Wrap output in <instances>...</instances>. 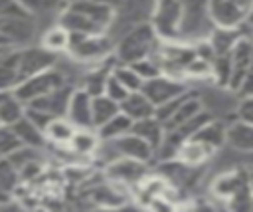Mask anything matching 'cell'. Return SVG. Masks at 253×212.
I'll return each mask as SVG.
<instances>
[{
    "label": "cell",
    "mask_w": 253,
    "mask_h": 212,
    "mask_svg": "<svg viewBox=\"0 0 253 212\" xmlns=\"http://www.w3.org/2000/svg\"><path fill=\"white\" fill-rule=\"evenodd\" d=\"M115 8L91 0H67L57 12L55 22L67 28L71 34L95 36L109 34L113 24Z\"/></svg>",
    "instance_id": "cell-1"
},
{
    "label": "cell",
    "mask_w": 253,
    "mask_h": 212,
    "mask_svg": "<svg viewBox=\"0 0 253 212\" xmlns=\"http://www.w3.org/2000/svg\"><path fill=\"white\" fill-rule=\"evenodd\" d=\"M160 38L152 30L150 22L136 24L115 38L113 44V61L115 63H134L154 53Z\"/></svg>",
    "instance_id": "cell-2"
},
{
    "label": "cell",
    "mask_w": 253,
    "mask_h": 212,
    "mask_svg": "<svg viewBox=\"0 0 253 212\" xmlns=\"http://www.w3.org/2000/svg\"><path fill=\"white\" fill-rule=\"evenodd\" d=\"M113 44L115 40L109 34H95V36L71 34L67 55L81 65H95L113 57Z\"/></svg>",
    "instance_id": "cell-3"
},
{
    "label": "cell",
    "mask_w": 253,
    "mask_h": 212,
    "mask_svg": "<svg viewBox=\"0 0 253 212\" xmlns=\"http://www.w3.org/2000/svg\"><path fill=\"white\" fill-rule=\"evenodd\" d=\"M182 8L178 42L196 44L208 38L213 24L208 16V0H178Z\"/></svg>",
    "instance_id": "cell-4"
},
{
    "label": "cell",
    "mask_w": 253,
    "mask_h": 212,
    "mask_svg": "<svg viewBox=\"0 0 253 212\" xmlns=\"http://www.w3.org/2000/svg\"><path fill=\"white\" fill-rule=\"evenodd\" d=\"M95 155L105 157L107 162L113 160V159H119V157L134 159V160H140V162H146V164L150 160H154V149L130 131L121 135V137H115L111 141H99V147H97Z\"/></svg>",
    "instance_id": "cell-5"
},
{
    "label": "cell",
    "mask_w": 253,
    "mask_h": 212,
    "mask_svg": "<svg viewBox=\"0 0 253 212\" xmlns=\"http://www.w3.org/2000/svg\"><path fill=\"white\" fill-rule=\"evenodd\" d=\"M57 61H59V59H57ZM63 83H73V81L67 77V73H65L63 69H59V63H55L53 67H47V69H43V71H38V73L30 75V77L22 79V81L14 87L12 93L26 105V103H30V101H34V99H38V97L49 93L51 89H55V87H59V85H63ZM73 85H75V83H73Z\"/></svg>",
    "instance_id": "cell-6"
},
{
    "label": "cell",
    "mask_w": 253,
    "mask_h": 212,
    "mask_svg": "<svg viewBox=\"0 0 253 212\" xmlns=\"http://www.w3.org/2000/svg\"><path fill=\"white\" fill-rule=\"evenodd\" d=\"M229 61H231V71H229V81L227 89L233 91L237 97L239 95H251V38L249 34H243L235 46L229 52Z\"/></svg>",
    "instance_id": "cell-7"
},
{
    "label": "cell",
    "mask_w": 253,
    "mask_h": 212,
    "mask_svg": "<svg viewBox=\"0 0 253 212\" xmlns=\"http://www.w3.org/2000/svg\"><path fill=\"white\" fill-rule=\"evenodd\" d=\"M253 0H208V16L215 28H243L249 24Z\"/></svg>",
    "instance_id": "cell-8"
},
{
    "label": "cell",
    "mask_w": 253,
    "mask_h": 212,
    "mask_svg": "<svg viewBox=\"0 0 253 212\" xmlns=\"http://www.w3.org/2000/svg\"><path fill=\"white\" fill-rule=\"evenodd\" d=\"M182 8L178 0H154L150 26L160 40H178Z\"/></svg>",
    "instance_id": "cell-9"
},
{
    "label": "cell",
    "mask_w": 253,
    "mask_h": 212,
    "mask_svg": "<svg viewBox=\"0 0 253 212\" xmlns=\"http://www.w3.org/2000/svg\"><path fill=\"white\" fill-rule=\"evenodd\" d=\"M38 18L32 14H20L0 20V34L10 42L12 48H22L38 38Z\"/></svg>",
    "instance_id": "cell-10"
},
{
    "label": "cell",
    "mask_w": 253,
    "mask_h": 212,
    "mask_svg": "<svg viewBox=\"0 0 253 212\" xmlns=\"http://www.w3.org/2000/svg\"><path fill=\"white\" fill-rule=\"evenodd\" d=\"M140 91L156 107V105H160V103H164V101H168L172 97H178V95L190 91V89H188V85H186L184 79H178V77H170L166 73H160L156 77H150V79L142 81Z\"/></svg>",
    "instance_id": "cell-11"
},
{
    "label": "cell",
    "mask_w": 253,
    "mask_h": 212,
    "mask_svg": "<svg viewBox=\"0 0 253 212\" xmlns=\"http://www.w3.org/2000/svg\"><path fill=\"white\" fill-rule=\"evenodd\" d=\"M18 52V69H20V77L26 79L38 71H43L47 67H53L59 59V55L43 50L38 44H28L22 48H16Z\"/></svg>",
    "instance_id": "cell-12"
},
{
    "label": "cell",
    "mask_w": 253,
    "mask_h": 212,
    "mask_svg": "<svg viewBox=\"0 0 253 212\" xmlns=\"http://www.w3.org/2000/svg\"><path fill=\"white\" fill-rule=\"evenodd\" d=\"M73 83H63L55 89H51L49 93L26 103V107H32V109H38L49 117H61L65 115V109H67V101H69V95L73 91Z\"/></svg>",
    "instance_id": "cell-13"
},
{
    "label": "cell",
    "mask_w": 253,
    "mask_h": 212,
    "mask_svg": "<svg viewBox=\"0 0 253 212\" xmlns=\"http://www.w3.org/2000/svg\"><path fill=\"white\" fill-rule=\"evenodd\" d=\"M91 97L83 87L75 85L69 101H67V109H65V117L77 127V129H93L91 123Z\"/></svg>",
    "instance_id": "cell-14"
},
{
    "label": "cell",
    "mask_w": 253,
    "mask_h": 212,
    "mask_svg": "<svg viewBox=\"0 0 253 212\" xmlns=\"http://www.w3.org/2000/svg\"><path fill=\"white\" fill-rule=\"evenodd\" d=\"M107 174L111 180L115 182H125V184H134V182H140L146 174V162H140V160H134V159H125V157H119V159H113L107 162Z\"/></svg>",
    "instance_id": "cell-15"
},
{
    "label": "cell",
    "mask_w": 253,
    "mask_h": 212,
    "mask_svg": "<svg viewBox=\"0 0 253 212\" xmlns=\"http://www.w3.org/2000/svg\"><path fill=\"white\" fill-rule=\"evenodd\" d=\"M223 143H227L237 153H251L253 149V123L233 119L223 127Z\"/></svg>",
    "instance_id": "cell-16"
},
{
    "label": "cell",
    "mask_w": 253,
    "mask_h": 212,
    "mask_svg": "<svg viewBox=\"0 0 253 212\" xmlns=\"http://www.w3.org/2000/svg\"><path fill=\"white\" fill-rule=\"evenodd\" d=\"M38 38H40L38 46H42L43 50H47L55 55H61V53H67V48L71 42V32L55 22V24L47 26L43 32H40Z\"/></svg>",
    "instance_id": "cell-17"
},
{
    "label": "cell",
    "mask_w": 253,
    "mask_h": 212,
    "mask_svg": "<svg viewBox=\"0 0 253 212\" xmlns=\"http://www.w3.org/2000/svg\"><path fill=\"white\" fill-rule=\"evenodd\" d=\"M10 129H12L14 137L18 139V143L22 147H32V149H45L47 147L45 137H43V131L38 125H34L26 117V113H24L22 119H18L14 125H10Z\"/></svg>",
    "instance_id": "cell-18"
},
{
    "label": "cell",
    "mask_w": 253,
    "mask_h": 212,
    "mask_svg": "<svg viewBox=\"0 0 253 212\" xmlns=\"http://www.w3.org/2000/svg\"><path fill=\"white\" fill-rule=\"evenodd\" d=\"M20 81L22 77L18 69V52L16 48H10L0 53V91L12 93Z\"/></svg>",
    "instance_id": "cell-19"
},
{
    "label": "cell",
    "mask_w": 253,
    "mask_h": 212,
    "mask_svg": "<svg viewBox=\"0 0 253 212\" xmlns=\"http://www.w3.org/2000/svg\"><path fill=\"white\" fill-rule=\"evenodd\" d=\"M119 111L125 113L130 121H138V119L154 115V105L146 99V95L140 89H136L125 95V99L119 103Z\"/></svg>",
    "instance_id": "cell-20"
},
{
    "label": "cell",
    "mask_w": 253,
    "mask_h": 212,
    "mask_svg": "<svg viewBox=\"0 0 253 212\" xmlns=\"http://www.w3.org/2000/svg\"><path fill=\"white\" fill-rule=\"evenodd\" d=\"M75 125L65 117H51L45 127H43V137H45V143L47 145H59V147H65L71 139V135L75 133Z\"/></svg>",
    "instance_id": "cell-21"
},
{
    "label": "cell",
    "mask_w": 253,
    "mask_h": 212,
    "mask_svg": "<svg viewBox=\"0 0 253 212\" xmlns=\"http://www.w3.org/2000/svg\"><path fill=\"white\" fill-rule=\"evenodd\" d=\"M130 133H134L136 137H140L142 141H146L154 149V153H156V149H158V145L162 143V137H164V127H162V123L154 115H150V117L132 121Z\"/></svg>",
    "instance_id": "cell-22"
},
{
    "label": "cell",
    "mask_w": 253,
    "mask_h": 212,
    "mask_svg": "<svg viewBox=\"0 0 253 212\" xmlns=\"http://www.w3.org/2000/svg\"><path fill=\"white\" fill-rule=\"evenodd\" d=\"M65 147L73 155L89 157V155H95V151L99 147V137H97L95 129H75V133L71 135V139Z\"/></svg>",
    "instance_id": "cell-23"
},
{
    "label": "cell",
    "mask_w": 253,
    "mask_h": 212,
    "mask_svg": "<svg viewBox=\"0 0 253 212\" xmlns=\"http://www.w3.org/2000/svg\"><path fill=\"white\" fill-rule=\"evenodd\" d=\"M130 125H132V121L125 115V113H115L111 119H107L103 125H99L97 129H95V133H97V137H99V141H111V139H115V137H121V135H125V133H128L130 131Z\"/></svg>",
    "instance_id": "cell-24"
},
{
    "label": "cell",
    "mask_w": 253,
    "mask_h": 212,
    "mask_svg": "<svg viewBox=\"0 0 253 212\" xmlns=\"http://www.w3.org/2000/svg\"><path fill=\"white\" fill-rule=\"evenodd\" d=\"M115 113H119V103L117 101L109 99L103 93L91 97V123H93V129H97L99 125H103Z\"/></svg>",
    "instance_id": "cell-25"
},
{
    "label": "cell",
    "mask_w": 253,
    "mask_h": 212,
    "mask_svg": "<svg viewBox=\"0 0 253 212\" xmlns=\"http://www.w3.org/2000/svg\"><path fill=\"white\" fill-rule=\"evenodd\" d=\"M26 113V105L14 95V93H6L0 99V125H14L18 119H22Z\"/></svg>",
    "instance_id": "cell-26"
},
{
    "label": "cell",
    "mask_w": 253,
    "mask_h": 212,
    "mask_svg": "<svg viewBox=\"0 0 253 212\" xmlns=\"http://www.w3.org/2000/svg\"><path fill=\"white\" fill-rule=\"evenodd\" d=\"M18 180H20L18 168L12 164L8 157H0V194L10 198L18 186Z\"/></svg>",
    "instance_id": "cell-27"
},
{
    "label": "cell",
    "mask_w": 253,
    "mask_h": 212,
    "mask_svg": "<svg viewBox=\"0 0 253 212\" xmlns=\"http://www.w3.org/2000/svg\"><path fill=\"white\" fill-rule=\"evenodd\" d=\"M111 75H113L126 91H136V89H140V85H142L140 75H138L128 63H115V61H113V65H111Z\"/></svg>",
    "instance_id": "cell-28"
},
{
    "label": "cell",
    "mask_w": 253,
    "mask_h": 212,
    "mask_svg": "<svg viewBox=\"0 0 253 212\" xmlns=\"http://www.w3.org/2000/svg\"><path fill=\"white\" fill-rule=\"evenodd\" d=\"M34 18H42V16H47V14H55L63 8V4L67 0H18Z\"/></svg>",
    "instance_id": "cell-29"
},
{
    "label": "cell",
    "mask_w": 253,
    "mask_h": 212,
    "mask_svg": "<svg viewBox=\"0 0 253 212\" xmlns=\"http://www.w3.org/2000/svg\"><path fill=\"white\" fill-rule=\"evenodd\" d=\"M138 75H140V79L142 81H146V79H150V77H156V75H160L162 71H160V65H158V61L154 59V55H148V57H144V59H138V61H134V63H128Z\"/></svg>",
    "instance_id": "cell-30"
},
{
    "label": "cell",
    "mask_w": 253,
    "mask_h": 212,
    "mask_svg": "<svg viewBox=\"0 0 253 212\" xmlns=\"http://www.w3.org/2000/svg\"><path fill=\"white\" fill-rule=\"evenodd\" d=\"M20 147L18 139L14 137L12 129L6 125H0V157H8L10 153H14Z\"/></svg>",
    "instance_id": "cell-31"
},
{
    "label": "cell",
    "mask_w": 253,
    "mask_h": 212,
    "mask_svg": "<svg viewBox=\"0 0 253 212\" xmlns=\"http://www.w3.org/2000/svg\"><path fill=\"white\" fill-rule=\"evenodd\" d=\"M235 119H241L245 123H253V97L251 95H239L237 97Z\"/></svg>",
    "instance_id": "cell-32"
},
{
    "label": "cell",
    "mask_w": 253,
    "mask_h": 212,
    "mask_svg": "<svg viewBox=\"0 0 253 212\" xmlns=\"http://www.w3.org/2000/svg\"><path fill=\"white\" fill-rule=\"evenodd\" d=\"M128 91L111 75V71H109V77H107V81H105V85H103V95H107L109 99H113V101H117V103H121L123 99H125V95H126Z\"/></svg>",
    "instance_id": "cell-33"
},
{
    "label": "cell",
    "mask_w": 253,
    "mask_h": 212,
    "mask_svg": "<svg viewBox=\"0 0 253 212\" xmlns=\"http://www.w3.org/2000/svg\"><path fill=\"white\" fill-rule=\"evenodd\" d=\"M20 14H30V12L18 0H0V20L10 16H20Z\"/></svg>",
    "instance_id": "cell-34"
},
{
    "label": "cell",
    "mask_w": 253,
    "mask_h": 212,
    "mask_svg": "<svg viewBox=\"0 0 253 212\" xmlns=\"http://www.w3.org/2000/svg\"><path fill=\"white\" fill-rule=\"evenodd\" d=\"M91 2H99V4H107V6H113V8H117V6L121 4V0H91Z\"/></svg>",
    "instance_id": "cell-35"
},
{
    "label": "cell",
    "mask_w": 253,
    "mask_h": 212,
    "mask_svg": "<svg viewBox=\"0 0 253 212\" xmlns=\"http://www.w3.org/2000/svg\"><path fill=\"white\" fill-rule=\"evenodd\" d=\"M10 48H12V46H10V42L0 34V50H10Z\"/></svg>",
    "instance_id": "cell-36"
},
{
    "label": "cell",
    "mask_w": 253,
    "mask_h": 212,
    "mask_svg": "<svg viewBox=\"0 0 253 212\" xmlns=\"http://www.w3.org/2000/svg\"><path fill=\"white\" fill-rule=\"evenodd\" d=\"M2 52H6V50H0V53H2Z\"/></svg>",
    "instance_id": "cell-37"
}]
</instances>
